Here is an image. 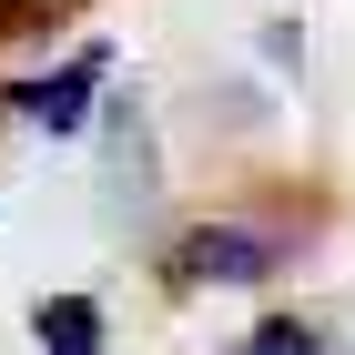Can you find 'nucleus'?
<instances>
[{
  "instance_id": "1",
  "label": "nucleus",
  "mask_w": 355,
  "mask_h": 355,
  "mask_svg": "<svg viewBox=\"0 0 355 355\" xmlns=\"http://www.w3.org/2000/svg\"><path fill=\"white\" fill-rule=\"evenodd\" d=\"M284 264L264 223H193L183 244H173V284H264Z\"/></svg>"
},
{
  "instance_id": "2",
  "label": "nucleus",
  "mask_w": 355,
  "mask_h": 355,
  "mask_svg": "<svg viewBox=\"0 0 355 355\" xmlns=\"http://www.w3.org/2000/svg\"><path fill=\"white\" fill-rule=\"evenodd\" d=\"M112 82V51L92 41V51H71L61 71H31V82H10V122H31V132H82L92 122V92Z\"/></svg>"
},
{
  "instance_id": "3",
  "label": "nucleus",
  "mask_w": 355,
  "mask_h": 355,
  "mask_svg": "<svg viewBox=\"0 0 355 355\" xmlns=\"http://www.w3.org/2000/svg\"><path fill=\"white\" fill-rule=\"evenodd\" d=\"M31 345H41V355H102L112 325H102L92 295H41V304H31Z\"/></svg>"
},
{
  "instance_id": "4",
  "label": "nucleus",
  "mask_w": 355,
  "mask_h": 355,
  "mask_svg": "<svg viewBox=\"0 0 355 355\" xmlns=\"http://www.w3.org/2000/svg\"><path fill=\"white\" fill-rule=\"evenodd\" d=\"M234 355H325V345H315V325H304V315H264Z\"/></svg>"
}]
</instances>
